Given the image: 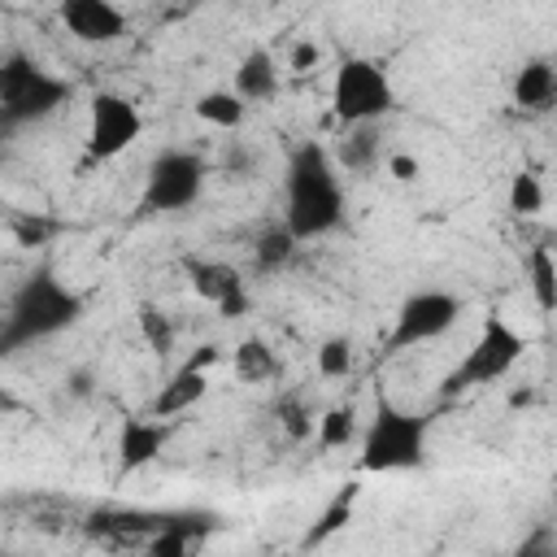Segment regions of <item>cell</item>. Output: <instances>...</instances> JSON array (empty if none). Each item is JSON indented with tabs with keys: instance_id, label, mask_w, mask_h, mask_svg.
<instances>
[{
	"instance_id": "obj_14",
	"label": "cell",
	"mask_w": 557,
	"mask_h": 557,
	"mask_svg": "<svg viewBox=\"0 0 557 557\" xmlns=\"http://www.w3.org/2000/svg\"><path fill=\"white\" fill-rule=\"evenodd\" d=\"M513 104L527 113H553L557 109V65L548 57H531L513 74Z\"/></svg>"
},
{
	"instance_id": "obj_1",
	"label": "cell",
	"mask_w": 557,
	"mask_h": 557,
	"mask_svg": "<svg viewBox=\"0 0 557 557\" xmlns=\"http://www.w3.org/2000/svg\"><path fill=\"white\" fill-rule=\"evenodd\" d=\"M344 170L331 157L326 144L305 139L287 152L283 165V222L287 231L305 239H322L344 226Z\"/></svg>"
},
{
	"instance_id": "obj_28",
	"label": "cell",
	"mask_w": 557,
	"mask_h": 557,
	"mask_svg": "<svg viewBox=\"0 0 557 557\" xmlns=\"http://www.w3.org/2000/svg\"><path fill=\"white\" fill-rule=\"evenodd\" d=\"M383 165H387V174H392L396 183H413V178L422 174V161H418L413 152H387Z\"/></svg>"
},
{
	"instance_id": "obj_25",
	"label": "cell",
	"mask_w": 557,
	"mask_h": 557,
	"mask_svg": "<svg viewBox=\"0 0 557 557\" xmlns=\"http://www.w3.org/2000/svg\"><path fill=\"white\" fill-rule=\"evenodd\" d=\"M274 418H278V426H283L292 440H309V435L318 431V418H313L296 396H283V400L274 405Z\"/></svg>"
},
{
	"instance_id": "obj_30",
	"label": "cell",
	"mask_w": 557,
	"mask_h": 557,
	"mask_svg": "<svg viewBox=\"0 0 557 557\" xmlns=\"http://www.w3.org/2000/svg\"><path fill=\"white\" fill-rule=\"evenodd\" d=\"M13 231H17V239H22V244H44V235H48L52 226H48V222H39V218H35V222H30V218H22Z\"/></svg>"
},
{
	"instance_id": "obj_24",
	"label": "cell",
	"mask_w": 557,
	"mask_h": 557,
	"mask_svg": "<svg viewBox=\"0 0 557 557\" xmlns=\"http://www.w3.org/2000/svg\"><path fill=\"white\" fill-rule=\"evenodd\" d=\"M352 505H357V487L348 483V487H344V492H339V496H335V500L322 509V518H318V527L305 535V544H322L326 535H335V531H339V527L352 518Z\"/></svg>"
},
{
	"instance_id": "obj_21",
	"label": "cell",
	"mask_w": 557,
	"mask_h": 557,
	"mask_svg": "<svg viewBox=\"0 0 557 557\" xmlns=\"http://www.w3.org/2000/svg\"><path fill=\"white\" fill-rule=\"evenodd\" d=\"M318 444L322 448H348V444H361V422H357V409L352 405H331L318 413Z\"/></svg>"
},
{
	"instance_id": "obj_11",
	"label": "cell",
	"mask_w": 557,
	"mask_h": 557,
	"mask_svg": "<svg viewBox=\"0 0 557 557\" xmlns=\"http://www.w3.org/2000/svg\"><path fill=\"white\" fill-rule=\"evenodd\" d=\"M57 17L78 44H117L126 35L117 0H57Z\"/></svg>"
},
{
	"instance_id": "obj_17",
	"label": "cell",
	"mask_w": 557,
	"mask_h": 557,
	"mask_svg": "<svg viewBox=\"0 0 557 557\" xmlns=\"http://www.w3.org/2000/svg\"><path fill=\"white\" fill-rule=\"evenodd\" d=\"M196 117L200 122H209V126H218V131H235L239 122H244V113H248V100L235 91V87H209L205 96H196Z\"/></svg>"
},
{
	"instance_id": "obj_8",
	"label": "cell",
	"mask_w": 557,
	"mask_h": 557,
	"mask_svg": "<svg viewBox=\"0 0 557 557\" xmlns=\"http://www.w3.org/2000/svg\"><path fill=\"white\" fill-rule=\"evenodd\" d=\"M461 296L444 292V287H422V292H409L392 318V331H387V352H405V348H418V344H431L440 335H448L461 318Z\"/></svg>"
},
{
	"instance_id": "obj_31",
	"label": "cell",
	"mask_w": 557,
	"mask_h": 557,
	"mask_svg": "<svg viewBox=\"0 0 557 557\" xmlns=\"http://www.w3.org/2000/svg\"><path fill=\"white\" fill-rule=\"evenodd\" d=\"M65 392L70 396H91V370H70L65 374Z\"/></svg>"
},
{
	"instance_id": "obj_23",
	"label": "cell",
	"mask_w": 557,
	"mask_h": 557,
	"mask_svg": "<svg viewBox=\"0 0 557 557\" xmlns=\"http://www.w3.org/2000/svg\"><path fill=\"white\" fill-rule=\"evenodd\" d=\"M352 361H357V352H352V339L348 335H326L318 344V374L322 379H348L352 374Z\"/></svg>"
},
{
	"instance_id": "obj_13",
	"label": "cell",
	"mask_w": 557,
	"mask_h": 557,
	"mask_svg": "<svg viewBox=\"0 0 557 557\" xmlns=\"http://www.w3.org/2000/svg\"><path fill=\"white\" fill-rule=\"evenodd\" d=\"M209 374H213V370H205V366H196V361H183V366L157 387V396H152V413H157V418L191 413V409L209 396Z\"/></svg>"
},
{
	"instance_id": "obj_16",
	"label": "cell",
	"mask_w": 557,
	"mask_h": 557,
	"mask_svg": "<svg viewBox=\"0 0 557 557\" xmlns=\"http://www.w3.org/2000/svg\"><path fill=\"white\" fill-rule=\"evenodd\" d=\"M231 87H235L248 104L270 100V96L278 91V65H274V57H270L265 48L244 52V57H239V65H235V74H231Z\"/></svg>"
},
{
	"instance_id": "obj_7",
	"label": "cell",
	"mask_w": 557,
	"mask_h": 557,
	"mask_svg": "<svg viewBox=\"0 0 557 557\" xmlns=\"http://www.w3.org/2000/svg\"><path fill=\"white\" fill-rule=\"evenodd\" d=\"M205 161L187 148H165L161 157H152L148 174H144V191H139V205L148 213H183L200 200L205 191Z\"/></svg>"
},
{
	"instance_id": "obj_19",
	"label": "cell",
	"mask_w": 557,
	"mask_h": 557,
	"mask_svg": "<svg viewBox=\"0 0 557 557\" xmlns=\"http://www.w3.org/2000/svg\"><path fill=\"white\" fill-rule=\"evenodd\" d=\"M231 366H235L239 383H270V379L278 374L274 348H270L265 339H257V335H248V339H239V344L231 348Z\"/></svg>"
},
{
	"instance_id": "obj_20",
	"label": "cell",
	"mask_w": 557,
	"mask_h": 557,
	"mask_svg": "<svg viewBox=\"0 0 557 557\" xmlns=\"http://www.w3.org/2000/svg\"><path fill=\"white\" fill-rule=\"evenodd\" d=\"M296 248H300V239L287 231V222H278V226H265V231L257 235V244H252L257 270H265V274H274V270H287V265H292V257H296Z\"/></svg>"
},
{
	"instance_id": "obj_9",
	"label": "cell",
	"mask_w": 557,
	"mask_h": 557,
	"mask_svg": "<svg viewBox=\"0 0 557 557\" xmlns=\"http://www.w3.org/2000/svg\"><path fill=\"white\" fill-rule=\"evenodd\" d=\"M144 135V113L122 91H96L87 104V157L113 161Z\"/></svg>"
},
{
	"instance_id": "obj_6",
	"label": "cell",
	"mask_w": 557,
	"mask_h": 557,
	"mask_svg": "<svg viewBox=\"0 0 557 557\" xmlns=\"http://www.w3.org/2000/svg\"><path fill=\"white\" fill-rule=\"evenodd\" d=\"M396 109L392 74L374 57H344L331 78V113L339 126L352 122H383Z\"/></svg>"
},
{
	"instance_id": "obj_4",
	"label": "cell",
	"mask_w": 557,
	"mask_h": 557,
	"mask_svg": "<svg viewBox=\"0 0 557 557\" xmlns=\"http://www.w3.org/2000/svg\"><path fill=\"white\" fill-rule=\"evenodd\" d=\"M70 100V83L52 70H44L26 52H9L0 65V122L4 126H26L52 117Z\"/></svg>"
},
{
	"instance_id": "obj_3",
	"label": "cell",
	"mask_w": 557,
	"mask_h": 557,
	"mask_svg": "<svg viewBox=\"0 0 557 557\" xmlns=\"http://www.w3.org/2000/svg\"><path fill=\"white\" fill-rule=\"evenodd\" d=\"M426 435H431V418L392 405L387 396L374 400V413L361 431V453L357 466L366 474H400V470H418L426 461Z\"/></svg>"
},
{
	"instance_id": "obj_26",
	"label": "cell",
	"mask_w": 557,
	"mask_h": 557,
	"mask_svg": "<svg viewBox=\"0 0 557 557\" xmlns=\"http://www.w3.org/2000/svg\"><path fill=\"white\" fill-rule=\"evenodd\" d=\"M139 331H144V339H148L152 348H170V344H174V322H170L157 305H144V309H139Z\"/></svg>"
},
{
	"instance_id": "obj_5",
	"label": "cell",
	"mask_w": 557,
	"mask_h": 557,
	"mask_svg": "<svg viewBox=\"0 0 557 557\" xmlns=\"http://www.w3.org/2000/svg\"><path fill=\"white\" fill-rule=\"evenodd\" d=\"M527 352V335L500 318V313H487L483 326L474 331L466 357L457 361V370H448L444 379V392H470V387H487V383H500Z\"/></svg>"
},
{
	"instance_id": "obj_27",
	"label": "cell",
	"mask_w": 557,
	"mask_h": 557,
	"mask_svg": "<svg viewBox=\"0 0 557 557\" xmlns=\"http://www.w3.org/2000/svg\"><path fill=\"white\" fill-rule=\"evenodd\" d=\"M191 544H187V535H183V527L178 522H161V531L148 540V553L152 557H183Z\"/></svg>"
},
{
	"instance_id": "obj_10",
	"label": "cell",
	"mask_w": 557,
	"mask_h": 557,
	"mask_svg": "<svg viewBox=\"0 0 557 557\" xmlns=\"http://www.w3.org/2000/svg\"><path fill=\"white\" fill-rule=\"evenodd\" d=\"M187 278H191V292L205 305L218 309V318H244L248 305H252L244 274L231 261H191L187 265Z\"/></svg>"
},
{
	"instance_id": "obj_18",
	"label": "cell",
	"mask_w": 557,
	"mask_h": 557,
	"mask_svg": "<svg viewBox=\"0 0 557 557\" xmlns=\"http://www.w3.org/2000/svg\"><path fill=\"white\" fill-rule=\"evenodd\" d=\"M527 283H531V300L540 313H557V252L535 244L527 252Z\"/></svg>"
},
{
	"instance_id": "obj_29",
	"label": "cell",
	"mask_w": 557,
	"mask_h": 557,
	"mask_svg": "<svg viewBox=\"0 0 557 557\" xmlns=\"http://www.w3.org/2000/svg\"><path fill=\"white\" fill-rule=\"evenodd\" d=\"M322 61V48L313 44V39H296L292 44V57H287V65L296 70V74H305V70H313Z\"/></svg>"
},
{
	"instance_id": "obj_15",
	"label": "cell",
	"mask_w": 557,
	"mask_h": 557,
	"mask_svg": "<svg viewBox=\"0 0 557 557\" xmlns=\"http://www.w3.org/2000/svg\"><path fill=\"white\" fill-rule=\"evenodd\" d=\"M335 161L348 174H370L383 161V131H379V122H352V126H344Z\"/></svg>"
},
{
	"instance_id": "obj_22",
	"label": "cell",
	"mask_w": 557,
	"mask_h": 557,
	"mask_svg": "<svg viewBox=\"0 0 557 557\" xmlns=\"http://www.w3.org/2000/svg\"><path fill=\"white\" fill-rule=\"evenodd\" d=\"M505 200H509V213H518V218H535V213H544V183H540V174H535V170H518V174H509Z\"/></svg>"
},
{
	"instance_id": "obj_12",
	"label": "cell",
	"mask_w": 557,
	"mask_h": 557,
	"mask_svg": "<svg viewBox=\"0 0 557 557\" xmlns=\"http://www.w3.org/2000/svg\"><path fill=\"white\" fill-rule=\"evenodd\" d=\"M165 440H170V418H122L117 426V470L122 474H135L144 466H152L161 453H165Z\"/></svg>"
},
{
	"instance_id": "obj_2",
	"label": "cell",
	"mask_w": 557,
	"mask_h": 557,
	"mask_svg": "<svg viewBox=\"0 0 557 557\" xmlns=\"http://www.w3.org/2000/svg\"><path fill=\"white\" fill-rule=\"evenodd\" d=\"M83 313H87L83 292H74L65 278H57L52 265H39L9 296V309L0 322V348L22 352L26 344H39V339H52V335L78 326Z\"/></svg>"
}]
</instances>
